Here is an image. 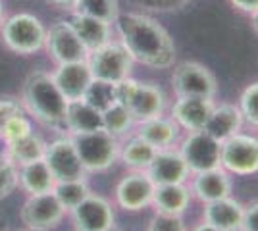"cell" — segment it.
I'll return each instance as SVG.
<instances>
[{
  "label": "cell",
  "mask_w": 258,
  "mask_h": 231,
  "mask_svg": "<svg viewBox=\"0 0 258 231\" xmlns=\"http://www.w3.org/2000/svg\"><path fill=\"white\" fill-rule=\"evenodd\" d=\"M119 43L125 46L133 62L154 69H168L175 64V44L170 33L151 16L127 12L119 14Z\"/></svg>",
  "instance_id": "cell-1"
},
{
  "label": "cell",
  "mask_w": 258,
  "mask_h": 231,
  "mask_svg": "<svg viewBox=\"0 0 258 231\" xmlns=\"http://www.w3.org/2000/svg\"><path fill=\"white\" fill-rule=\"evenodd\" d=\"M23 108L37 121L52 127H64L68 100L46 71H33L25 77L22 91Z\"/></svg>",
  "instance_id": "cell-2"
},
{
  "label": "cell",
  "mask_w": 258,
  "mask_h": 231,
  "mask_svg": "<svg viewBox=\"0 0 258 231\" xmlns=\"http://www.w3.org/2000/svg\"><path fill=\"white\" fill-rule=\"evenodd\" d=\"M87 174H100L116 164L119 156V139L104 129L68 135Z\"/></svg>",
  "instance_id": "cell-3"
},
{
  "label": "cell",
  "mask_w": 258,
  "mask_h": 231,
  "mask_svg": "<svg viewBox=\"0 0 258 231\" xmlns=\"http://www.w3.org/2000/svg\"><path fill=\"white\" fill-rule=\"evenodd\" d=\"M116 95L119 104H123L131 112L135 123L164 116L168 108V99L158 85L139 83L131 77L116 85Z\"/></svg>",
  "instance_id": "cell-4"
},
{
  "label": "cell",
  "mask_w": 258,
  "mask_h": 231,
  "mask_svg": "<svg viewBox=\"0 0 258 231\" xmlns=\"http://www.w3.org/2000/svg\"><path fill=\"white\" fill-rule=\"evenodd\" d=\"M44 39L43 23L31 14H16L2 25V43L16 54H35L44 46Z\"/></svg>",
  "instance_id": "cell-5"
},
{
  "label": "cell",
  "mask_w": 258,
  "mask_h": 231,
  "mask_svg": "<svg viewBox=\"0 0 258 231\" xmlns=\"http://www.w3.org/2000/svg\"><path fill=\"white\" fill-rule=\"evenodd\" d=\"M87 64H89L93 79L118 85L123 79L131 77L133 58L129 56V52L121 43L110 41L102 48H98L87 56Z\"/></svg>",
  "instance_id": "cell-6"
},
{
  "label": "cell",
  "mask_w": 258,
  "mask_h": 231,
  "mask_svg": "<svg viewBox=\"0 0 258 231\" xmlns=\"http://www.w3.org/2000/svg\"><path fill=\"white\" fill-rule=\"evenodd\" d=\"M172 89L175 97H199V99H216L218 81L216 75L205 66L193 60L179 62L173 67Z\"/></svg>",
  "instance_id": "cell-7"
},
{
  "label": "cell",
  "mask_w": 258,
  "mask_h": 231,
  "mask_svg": "<svg viewBox=\"0 0 258 231\" xmlns=\"http://www.w3.org/2000/svg\"><path fill=\"white\" fill-rule=\"evenodd\" d=\"M220 166L239 177L258 174V137L239 131L224 141L220 146Z\"/></svg>",
  "instance_id": "cell-8"
},
{
  "label": "cell",
  "mask_w": 258,
  "mask_h": 231,
  "mask_svg": "<svg viewBox=\"0 0 258 231\" xmlns=\"http://www.w3.org/2000/svg\"><path fill=\"white\" fill-rule=\"evenodd\" d=\"M66 214L68 212L54 197L52 191L43 195H29L20 210V218L31 231H50L58 227Z\"/></svg>",
  "instance_id": "cell-9"
},
{
  "label": "cell",
  "mask_w": 258,
  "mask_h": 231,
  "mask_svg": "<svg viewBox=\"0 0 258 231\" xmlns=\"http://www.w3.org/2000/svg\"><path fill=\"white\" fill-rule=\"evenodd\" d=\"M220 146L216 139H212L206 131H191L177 146L181 152L183 160L187 162L191 174L216 170L220 166Z\"/></svg>",
  "instance_id": "cell-10"
},
{
  "label": "cell",
  "mask_w": 258,
  "mask_h": 231,
  "mask_svg": "<svg viewBox=\"0 0 258 231\" xmlns=\"http://www.w3.org/2000/svg\"><path fill=\"white\" fill-rule=\"evenodd\" d=\"M43 160L46 162L56 181L85 179L87 176L85 168L81 164L76 146L70 137H62V139H56L50 144H46Z\"/></svg>",
  "instance_id": "cell-11"
},
{
  "label": "cell",
  "mask_w": 258,
  "mask_h": 231,
  "mask_svg": "<svg viewBox=\"0 0 258 231\" xmlns=\"http://www.w3.org/2000/svg\"><path fill=\"white\" fill-rule=\"evenodd\" d=\"M74 231H108L116 227V214L112 204L100 195L89 197L70 212Z\"/></svg>",
  "instance_id": "cell-12"
},
{
  "label": "cell",
  "mask_w": 258,
  "mask_h": 231,
  "mask_svg": "<svg viewBox=\"0 0 258 231\" xmlns=\"http://www.w3.org/2000/svg\"><path fill=\"white\" fill-rule=\"evenodd\" d=\"M44 46L48 50V54L52 56V60L60 64H72V62H81L87 60V50L77 39L76 31L72 29V25L68 22H56L48 29Z\"/></svg>",
  "instance_id": "cell-13"
},
{
  "label": "cell",
  "mask_w": 258,
  "mask_h": 231,
  "mask_svg": "<svg viewBox=\"0 0 258 231\" xmlns=\"http://www.w3.org/2000/svg\"><path fill=\"white\" fill-rule=\"evenodd\" d=\"M154 187L156 183L147 172H129L127 176L119 179L116 187V202L119 208L127 212H139L151 206Z\"/></svg>",
  "instance_id": "cell-14"
},
{
  "label": "cell",
  "mask_w": 258,
  "mask_h": 231,
  "mask_svg": "<svg viewBox=\"0 0 258 231\" xmlns=\"http://www.w3.org/2000/svg\"><path fill=\"white\" fill-rule=\"evenodd\" d=\"M147 174L156 185H172V183H187L193 176L187 162L183 160L179 148L170 146L156 150L151 166L147 168Z\"/></svg>",
  "instance_id": "cell-15"
},
{
  "label": "cell",
  "mask_w": 258,
  "mask_h": 231,
  "mask_svg": "<svg viewBox=\"0 0 258 231\" xmlns=\"http://www.w3.org/2000/svg\"><path fill=\"white\" fill-rule=\"evenodd\" d=\"M214 99L175 97V102L172 104V110H170V118L183 131H203L210 114L214 110Z\"/></svg>",
  "instance_id": "cell-16"
},
{
  "label": "cell",
  "mask_w": 258,
  "mask_h": 231,
  "mask_svg": "<svg viewBox=\"0 0 258 231\" xmlns=\"http://www.w3.org/2000/svg\"><path fill=\"white\" fill-rule=\"evenodd\" d=\"M52 79L68 102L83 99L89 85L93 83V75H91L87 60L72 62V64H60L58 69L52 73Z\"/></svg>",
  "instance_id": "cell-17"
},
{
  "label": "cell",
  "mask_w": 258,
  "mask_h": 231,
  "mask_svg": "<svg viewBox=\"0 0 258 231\" xmlns=\"http://www.w3.org/2000/svg\"><path fill=\"white\" fill-rule=\"evenodd\" d=\"M189 189H191V195L195 198H199L203 204H206V202H214L220 198L231 197L233 183H231V177L224 168H216V170L193 174V181H191Z\"/></svg>",
  "instance_id": "cell-18"
},
{
  "label": "cell",
  "mask_w": 258,
  "mask_h": 231,
  "mask_svg": "<svg viewBox=\"0 0 258 231\" xmlns=\"http://www.w3.org/2000/svg\"><path fill=\"white\" fill-rule=\"evenodd\" d=\"M243 123H245V120H243V114L239 110V106L229 104V102H222V104H214V110L210 114L203 131L208 133L218 143H224L229 137H233L241 131Z\"/></svg>",
  "instance_id": "cell-19"
},
{
  "label": "cell",
  "mask_w": 258,
  "mask_h": 231,
  "mask_svg": "<svg viewBox=\"0 0 258 231\" xmlns=\"http://www.w3.org/2000/svg\"><path fill=\"white\" fill-rule=\"evenodd\" d=\"M68 23L76 31L81 44L85 46L87 54L102 48L104 44L112 41V27H110V23L102 22V20L83 16V14H74L72 20H68Z\"/></svg>",
  "instance_id": "cell-20"
},
{
  "label": "cell",
  "mask_w": 258,
  "mask_h": 231,
  "mask_svg": "<svg viewBox=\"0 0 258 231\" xmlns=\"http://www.w3.org/2000/svg\"><path fill=\"white\" fill-rule=\"evenodd\" d=\"M245 206L231 197L206 202L203 208V221L218 227L220 231H241Z\"/></svg>",
  "instance_id": "cell-21"
},
{
  "label": "cell",
  "mask_w": 258,
  "mask_h": 231,
  "mask_svg": "<svg viewBox=\"0 0 258 231\" xmlns=\"http://www.w3.org/2000/svg\"><path fill=\"white\" fill-rule=\"evenodd\" d=\"M191 189L185 183H172V185H156L152 195L151 206L156 214L164 216H183L191 204Z\"/></svg>",
  "instance_id": "cell-22"
},
{
  "label": "cell",
  "mask_w": 258,
  "mask_h": 231,
  "mask_svg": "<svg viewBox=\"0 0 258 231\" xmlns=\"http://www.w3.org/2000/svg\"><path fill=\"white\" fill-rule=\"evenodd\" d=\"M135 125H137L135 135L145 139L149 144H152L156 150L175 146L177 139H179V131H181L179 125L170 116H158L152 120L139 121Z\"/></svg>",
  "instance_id": "cell-23"
},
{
  "label": "cell",
  "mask_w": 258,
  "mask_h": 231,
  "mask_svg": "<svg viewBox=\"0 0 258 231\" xmlns=\"http://www.w3.org/2000/svg\"><path fill=\"white\" fill-rule=\"evenodd\" d=\"M64 127L70 133H85L102 129V112L91 106L85 100H74L68 102L64 116Z\"/></svg>",
  "instance_id": "cell-24"
},
{
  "label": "cell",
  "mask_w": 258,
  "mask_h": 231,
  "mask_svg": "<svg viewBox=\"0 0 258 231\" xmlns=\"http://www.w3.org/2000/svg\"><path fill=\"white\" fill-rule=\"evenodd\" d=\"M20 174V187L29 195H43L50 193L56 185V179L50 174L48 166L44 160H37L31 164H25L18 168Z\"/></svg>",
  "instance_id": "cell-25"
},
{
  "label": "cell",
  "mask_w": 258,
  "mask_h": 231,
  "mask_svg": "<svg viewBox=\"0 0 258 231\" xmlns=\"http://www.w3.org/2000/svg\"><path fill=\"white\" fill-rule=\"evenodd\" d=\"M154 156H156V148L137 135H133L123 144H119L118 158L131 172H147Z\"/></svg>",
  "instance_id": "cell-26"
},
{
  "label": "cell",
  "mask_w": 258,
  "mask_h": 231,
  "mask_svg": "<svg viewBox=\"0 0 258 231\" xmlns=\"http://www.w3.org/2000/svg\"><path fill=\"white\" fill-rule=\"evenodd\" d=\"M44 150H46V143L39 135L29 133L18 141H12L6 144V154L12 158V162L18 166H25L37 162V160H43Z\"/></svg>",
  "instance_id": "cell-27"
},
{
  "label": "cell",
  "mask_w": 258,
  "mask_h": 231,
  "mask_svg": "<svg viewBox=\"0 0 258 231\" xmlns=\"http://www.w3.org/2000/svg\"><path fill=\"white\" fill-rule=\"evenodd\" d=\"M54 197L64 206L66 212H72L77 204H81L89 195L91 187L85 179H72V181H56L52 189Z\"/></svg>",
  "instance_id": "cell-28"
},
{
  "label": "cell",
  "mask_w": 258,
  "mask_h": 231,
  "mask_svg": "<svg viewBox=\"0 0 258 231\" xmlns=\"http://www.w3.org/2000/svg\"><path fill=\"white\" fill-rule=\"evenodd\" d=\"M133 125H135V120H133L131 112L119 102L112 104L110 108L102 112V129L108 131L110 135H114L116 139L127 135Z\"/></svg>",
  "instance_id": "cell-29"
},
{
  "label": "cell",
  "mask_w": 258,
  "mask_h": 231,
  "mask_svg": "<svg viewBox=\"0 0 258 231\" xmlns=\"http://www.w3.org/2000/svg\"><path fill=\"white\" fill-rule=\"evenodd\" d=\"M74 8L76 14L91 16L106 23H114L119 16L118 0H77Z\"/></svg>",
  "instance_id": "cell-30"
},
{
  "label": "cell",
  "mask_w": 258,
  "mask_h": 231,
  "mask_svg": "<svg viewBox=\"0 0 258 231\" xmlns=\"http://www.w3.org/2000/svg\"><path fill=\"white\" fill-rule=\"evenodd\" d=\"M83 100H85V102H89L91 106H95L98 112H104L106 108H110L112 104H116V102H118L116 85L93 79V83H91V85H89V89H87Z\"/></svg>",
  "instance_id": "cell-31"
},
{
  "label": "cell",
  "mask_w": 258,
  "mask_h": 231,
  "mask_svg": "<svg viewBox=\"0 0 258 231\" xmlns=\"http://www.w3.org/2000/svg\"><path fill=\"white\" fill-rule=\"evenodd\" d=\"M18 185H20L18 166L12 162V158L6 152H0V200L10 197Z\"/></svg>",
  "instance_id": "cell-32"
},
{
  "label": "cell",
  "mask_w": 258,
  "mask_h": 231,
  "mask_svg": "<svg viewBox=\"0 0 258 231\" xmlns=\"http://www.w3.org/2000/svg\"><path fill=\"white\" fill-rule=\"evenodd\" d=\"M239 110L248 125L258 129V81L245 87L239 99Z\"/></svg>",
  "instance_id": "cell-33"
},
{
  "label": "cell",
  "mask_w": 258,
  "mask_h": 231,
  "mask_svg": "<svg viewBox=\"0 0 258 231\" xmlns=\"http://www.w3.org/2000/svg\"><path fill=\"white\" fill-rule=\"evenodd\" d=\"M29 133H33L31 123H29V120L23 116V112H22V114L14 116V118L6 123V127H4L0 139H4V143L8 144V143H12V141H18V139H22L25 135H29Z\"/></svg>",
  "instance_id": "cell-34"
},
{
  "label": "cell",
  "mask_w": 258,
  "mask_h": 231,
  "mask_svg": "<svg viewBox=\"0 0 258 231\" xmlns=\"http://www.w3.org/2000/svg\"><path fill=\"white\" fill-rule=\"evenodd\" d=\"M149 231H187L181 216H164L154 214V218L149 223Z\"/></svg>",
  "instance_id": "cell-35"
},
{
  "label": "cell",
  "mask_w": 258,
  "mask_h": 231,
  "mask_svg": "<svg viewBox=\"0 0 258 231\" xmlns=\"http://www.w3.org/2000/svg\"><path fill=\"white\" fill-rule=\"evenodd\" d=\"M22 112H23L22 102L18 99H14V97H2V99H0V137H2V131H4L6 123H8L14 116L22 114Z\"/></svg>",
  "instance_id": "cell-36"
},
{
  "label": "cell",
  "mask_w": 258,
  "mask_h": 231,
  "mask_svg": "<svg viewBox=\"0 0 258 231\" xmlns=\"http://www.w3.org/2000/svg\"><path fill=\"white\" fill-rule=\"evenodd\" d=\"M135 2H139L141 6H147L151 10L172 12V10H181L189 0H135Z\"/></svg>",
  "instance_id": "cell-37"
},
{
  "label": "cell",
  "mask_w": 258,
  "mask_h": 231,
  "mask_svg": "<svg viewBox=\"0 0 258 231\" xmlns=\"http://www.w3.org/2000/svg\"><path fill=\"white\" fill-rule=\"evenodd\" d=\"M241 231H258V200L247 204L243 210Z\"/></svg>",
  "instance_id": "cell-38"
},
{
  "label": "cell",
  "mask_w": 258,
  "mask_h": 231,
  "mask_svg": "<svg viewBox=\"0 0 258 231\" xmlns=\"http://www.w3.org/2000/svg\"><path fill=\"white\" fill-rule=\"evenodd\" d=\"M229 2L233 8H237L243 14H248V16L258 8V0H229Z\"/></svg>",
  "instance_id": "cell-39"
},
{
  "label": "cell",
  "mask_w": 258,
  "mask_h": 231,
  "mask_svg": "<svg viewBox=\"0 0 258 231\" xmlns=\"http://www.w3.org/2000/svg\"><path fill=\"white\" fill-rule=\"evenodd\" d=\"M48 2H52L54 6H60V8H74L77 0H48Z\"/></svg>",
  "instance_id": "cell-40"
},
{
  "label": "cell",
  "mask_w": 258,
  "mask_h": 231,
  "mask_svg": "<svg viewBox=\"0 0 258 231\" xmlns=\"http://www.w3.org/2000/svg\"><path fill=\"white\" fill-rule=\"evenodd\" d=\"M191 231H220V229H218V227H214V225H210V223H206V221H203V223L195 225Z\"/></svg>",
  "instance_id": "cell-41"
},
{
  "label": "cell",
  "mask_w": 258,
  "mask_h": 231,
  "mask_svg": "<svg viewBox=\"0 0 258 231\" xmlns=\"http://www.w3.org/2000/svg\"><path fill=\"white\" fill-rule=\"evenodd\" d=\"M250 27H252V31L258 35V8L250 14Z\"/></svg>",
  "instance_id": "cell-42"
},
{
  "label": "cell",
  "mask_w": 258,
  "mask_h": 231,
  "mask_svg": "<svg viewBox=\"0 0 258 231\" xmlns=\"http://www.w3.org/2000/svg\"><path fill=\"white\" fill-rule=\"evenodd\" d=\"M0 231H6V225H4V221L0 220Z\"/></svg>",
  "instance_id": "cell-43"
},
{
  "label": "cell",
  "mask_w": 258,
  "mask_h": 231,
  "mask_svg": "<svg viewBox=\"0 0 258 231\" xmlns=\"http://www.w3.org/2000/svg\"><path fill=\"white\" fill-rule=\"evenodd\" d=\"M0 22H2V2H0Z\"/></svg>",
  "instance_id": "cell-44"
},
{
  "label": "cell",
  "mask_w": 258,
  "mask_h": 231,
  "mask_svg": "<svg viewBox=\"0 0 258 231\" xmlns=\"http://www.w3.org/2000/svg\"><path fill=\"white\" fill-rule=\"evenodd\" d=\"M108 231H119L118 227H112V229H108Z\"/></svg>",
  "instance_id": "cell-45"
},
{
  "label": "cell",
  "mask_w": 258,
  "mask_h": 231,
  "mask_svg": "<svg viewBox=\"0 0 258 231\" xmlns=\"http://www.w3.org/2000/svg\"><path fill=\"white\" fill-rule=\"evenodd\" d=\"M25 231H31V229H25Z\"/></svg>",
  "instance_id": "cell-46"
}]
</instances>
